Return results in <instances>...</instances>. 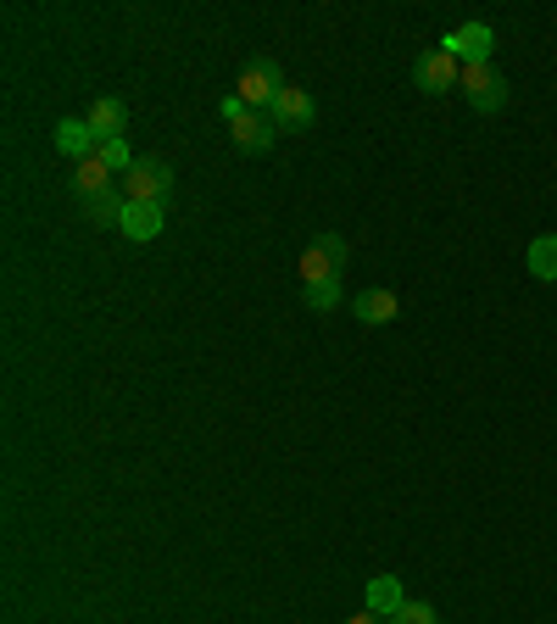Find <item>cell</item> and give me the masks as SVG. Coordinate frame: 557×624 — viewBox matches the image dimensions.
<instances>
[{"label":"cell","mask_w":557,"mask_h":624,"mask_svg":"<svg viewBox=\"0 0 557 624\" xmlns=\"http://www.w3.org/2000/svg\"><path fill=\"white\" fill-rule=\"evenodd\" d=\"M407 607V591H401V580L396 574H379V580H368V613H379V618H396Z\"/></svg>","instance_id":"4fadbf2b"},{"label":"cell","mask_w":557,"mask_h":624,"mask_svg":"<svg viewBox=\"0 0 557 624\" xmlns=\"http://www.w3.org/2000/svg\"><path fill=\"white\" fill-rule=\"evenodd\" d=\"M123 196H129V201H168V196H173V174H168V162L140 157V162L123 174Z\"/></svg>","instance_id":"277c9868"},{"label":"cell","mask_w":557,"mask_h":624,"mask_svg":"<svg viewBox=\"0 0 557 624\" xmlns=\"http://www.w3.org/2000/svg\"><path fill=\"white\" fill-rule=\"evenodd\" d=\"M462 96H468L474 112H501V107H507V79H501L490 62L462 68Z\"/></svg>","instance_id":"3957f363"},{"label":"cell","mask_w":557,"mask_h":624,"mask_svg":"<svg viewBox=\"0 0 557 624\" xmlns=\"http://www.w3.org/2000/svg\"><path fill=\"white\" fill-rule=\"evenodd\" d=\"M390 624H440V618H435V607H429V602H407Z\"/></svg>","instance_id":"d6986e66"},{"label":"cell","mask_w":557,"mask_h":624,"mask_svg":"<svg viewBox=\"0 0 557 624\" xmlns=\"http://www.w3.org/2000/svg\"><path fill=\"white\" fill-rule=\"evenodd\" d=\"M218 112H223V123H229V129H235V123H246V118H251V107H246V101H240V96H235V90H229V96H223V101H218Z\"/></svg>","instance_id":"ffe728a7"},{"label":"cell","mask_w":557,"mask_h":624,"mask_svg":"<svg viewBox=\"0 0 557 624\" xmlns=\"http://www.w3.org/2000/svg\"><path fill=\"white\" fill-rule=\"evenodd\" d=\"M301 296H307V307H312V313H335V307H340V279H324V285H307Z\"/></svg>","instance_id":"ac0fdd59"},{"label":"cell","mask_w":557,"mask_h":624,"mask_svg":"<svg viewBox=\"0 0 557 624\" xmlns=\"http://www.w3.org/2000/svg\"><path fill=\"white\" fill-rule=\"evenodd\" d=\"M123 235H129V240H157V235H162V201H129Z\"/></svg>","instance_id":"7c38bea8"},{"label":"cell","mask_w":557,"mask_h":624,"mask_svg":"<svg viewBox=\"0 0 557 624\" xmlns=\"http://www.w3.org/2000/svg\"><path fill=\"white\" fill-rule=\"evenodd\" d=\"M57 151H62V157H73V162H90V157L101 151V140H96L90 118H62V123H57Z\"/></svg>","instance_id":"52a82bcc"},{"label":"cell","mask_w":557,"mask_h":624,"mask_svg":"<svg viewBox=\"0 0 557 624\" xmlns=\"http://www.w3.org/2000/svg\"><path fill=\"white\" fill-rule=\"evenodd\" d=\"M324 279H340V263L312 240V246L301 251V290H307V285H324Z\"/></svg>","instance_id":"9a60e30c"},{"label":"cell","mask_w":557,"mask_h":624,"mask_svg":"<svg viewBox=\"0 0 557 624\" xmlns=\"http://www.w3.org/2000/svg\"><path fill=\"white\" fill-rule=\"evenodd\" d=\"M279 90H285V73H279L273 57H251V62L240 68V79H235V96H240L251 112H268V107L279 101Z\"/></svg>","instance_id":"6da1fadb"},{"label":"cell","mask_w":557,"mask_h":624,"mask_svg":"<svg viewBox=\"0 0 557 624\" xmlns=\"http://www.w3.org/2000/svg\"><path fill=\"white\" fill-rule=\"evenodd\" d=\"M123 123H129V107H123L118 96H101V101L90 107V129H96V140H123Z\"/></svg>","instance_id":"30bf717a"},{"label":"cell","mask_w":557,"mask_h":624,"mask_svg":"<svg viewBox=\"0 0 557 624\" xmlns=\"http://www.w3.org/2000/svg\"><path fill=\"white\" fill-rule=\"evenodd\" d=\"M346 624H390V618H379V613H368V607H362V613H357V618H346Z\"/></svg>","instance_id":"44dd1931"},{"label":"cell","mask_w":557,"mask_h":624,"mask_svg":"<svg viewBox=\"0 0 557 624\" xmlns=\"http://www.w3.org/2000/svg\"><path fill=\"white\" fill-rule=\"evenodd\" d=\"M412 85H418L424 96H446V90H462V62H457V57H446V51L435 46V51H424V57L412 62Z\"/></svg>","instance_id":"7a4b0ae2"},{"label":"cell","mask_w":557,"mask_h":624,"mask_svg":"<svg viewBox=\"0 0 557 624\" xmlns=\"http://www.w3.org/2000/svg\"><path fill=\"white\" fill-rule=\"evenodd\" d=\"M84 212H90V224H101V229H123V212H129V196H123V185H118V190H107V196H96Z\"/></svg>","instance_id":"5bb4252c"},{"label":"cell","mask_w":557,"mask_h":624,"mask_svg":"<svg viewBox=\"0 0 557 624\" xmlns=\"http://www.w3.org/2000/svg\"><path fill=\"white\" fill-rule=\"evenodd\" d=\"M96 157H101V162H107L112 174H129V168L140 162V157L129 151V140H101V151H96Z\"/></svg>","instance_id":"e0dca14e"},{"label":"cell","mask_w":557,"mask_h":624,"mask_svg":"<svg viewBox=\"0 0 557 624\" xmlns=\"http://www.w3.org/2000/svg\"><path fill=\"white\" fill-rule=\"evenodd\" d=\"M440 51H446V57H457L462 68H479V62H490L496 34H490L485 23H462V29H451V34L440 40Z\"/></svg>","instance_id":"5b68a950"},{"label":"cell","mask_w":557,"mask_h":624,"mask_svg":"<svg viewBox=\"0 0 557 624\" xmlns=\"http://www.w3.org/2000/svg\"><path fill=\"white\" fill-rule=\"evenodd\" d=\"M112 179H118V174H112V168H107L101 157H90V162H79V179H73V196H79V201L90 207L96 196H107V190H118Z\"/></svg>","instance_id":"8fae6325"},{"label":"cell","mask_w":557,"mask_h":624,"mask_svg":"<svg viewBox=\"0 0 557 624\" xmlns=\"http://www.w3.org/2000/svg\"><path fill=\"white\" fill-rule=\"evenodd\" d=\"M273 140H279V129L268 123V112H251L246 123H235V151H246V157L273 151Z\"/></svg>","instance_id":"ba28073f"},{"label":"cell","mask_w":557,"mask_h":624,"mask_svg":"<svg viewBox=\"0 0 557 624\" xmlns=\"http://www.w3.org/2000/svg\"><path fill=\"white\" fill-rule=\"evenodd\" d=\"M351 313H357L362 324H396V318H401V301H396V290L374 285V290H362V296L351 301Z\"/></svg>","instance_id":"9c48e42d"},{"label":"cell","mask_w":557,"mask_h":624,"mask_svg":"<svg viewBox=\"0 0 557 624\" xmlns=\"http://www.w3.org/2000/svg\"><path fill=\"white\" fill-rule=\"evenodd\" d=\"M529 274L535 279H557V235H535L529 240Z\"/></svg>","instance_id":"2e32d148"},{"label":"cell","mask_w":557,"mask_h":624,"mask_svg":"<svg viewBox=\"0 0 557 624\" xmlns=\"http://www.w3.org/2000/svg\"><path fill=\"white\" fill-rule=\"evenodd\" d=\"M312 118H318V107H312V96L296 90V85H285L279 101L268 107V123H273L279 135H301V129H312Z\"/></svg>","instance_id":"8992f818"}]
</instances>
